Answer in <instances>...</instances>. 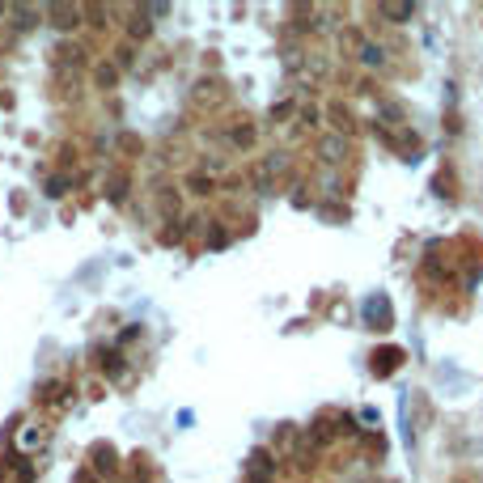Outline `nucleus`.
I'll return each mask as SVG.
<instances>
[{"instance_id":"1","label":"nucleus","mask_w":483,"mask_h":483,"mask_svg":"<svg viewBox=\"0 0 483 483\" xmlns=\"http://www.w3.org/2000/svg\"><path fill=\"white\" fill-rule=\"evenodd\" d=\"M365 326L390 330V297H386V293H373V297L365 301Z\"/></svg>"},{"instance_id":"2","label":"nucleus","mask_w":483,"mask_h":483,"mask_svg":"<svg viewBox=\"0 0 483 483\" xmlns=\"http://www.w3.org/2000/svg\"><path fill=\"white\" fill-rule=\"evenodd\" d=\"M403 361H407V356H403V348H394V344L377 348V352H373V377H390Z\"/></svg>"},{"instance_id":"3","label":"nucleus","mask_w":483,"mask_h":483,"mask_svg":"<svg viewBox=\"0 0 483 483\" xmlns=\"http://www.w3.org/2000/svg\"><path fill=\"white\" fill-rule=\"evenodd\" d=\"M318 157H322L326 166H339V161L348 157V136H339V132H335V136H322V140H318Z\"/></svg>"},{"instance_id":"4","label":"nucleus","mask_w":483,"mask_h":483,"mask_svg":"<svg viewBox=\"0 0 483 483\" xmlns=\"http://www.w3.org/2000/svg\"><path fill=\"white\" fill-rule=\"evenodd\" d=\"M369 38H365V30H361V25H344V30H339V51H344V56H361V47H365Z\"/></svg>"},{"instance_id":"5","label":"nucleus","mask_w":483,"mask_h":483,"mask_svg":"<svg viewBox=\"0 0 483 483\" xmlns=\"http://www.w3.org/2000/svg\"><path fill=\"white\" fill-rule=\"evenodd\" d=\"M326 115H330V119H335V127H339V136L356 132V119H352V111L344 106V102H330V106H326Z\"/></svg>"},{"instance_id":"6","label":"nucleus","mask_w":483,"mask_h":483,"mask_svg":"<svg viewBox=\"0 0 483 483\" xmlns=\"http://www.w3.org/2000/svg\"><path fill=\"white\" fill-rule=\"evenodd\" d=\"M356 64H365V68H381V64H386V47L365 43V47H361V56H356Z\"/></svg>"},{"instance_id":"7","label":"nucleus","mask_w":483,"mask_h":483,"mask_svg":"<svg viewBox=\"0 0 483 483\" xmlns=\"http://www.w3.org/2000/svg\"><path fill=\"white\" fill-rule=\"evenodd\" d=\"M377 13L390 17V21H407V17L416 13V5H377Z\"/></svg>"},{"instance_id":"8","label":"nucleus","mask_w":483,"mask_h":483,"mask_svg":"<svg viewBox=\"0 0 483 483\" xmlns=\"http://www.w3.org/2000/svg\"><path fill=\"white\" fill-rule=\"evenodd\" d=\"M305 68H310V76H326V60H310Z\"/></svg>"}]
</instances>
